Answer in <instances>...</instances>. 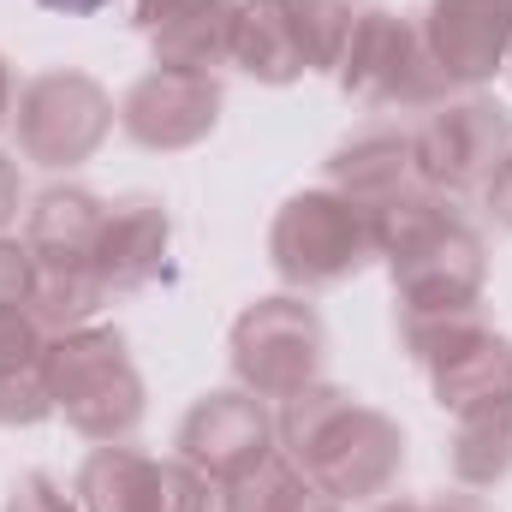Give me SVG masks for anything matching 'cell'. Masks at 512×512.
Returning <instances> with one entry per match:
<instances>
[{"mask_svg":"<svg viewBox=\"0 0 512 512\" xmlns=\"http://www.w3.org/2000/svg\"><path fill=\"white\" fill-rule=\"evenodd\" d=\"M512 155V108L471 90L417 120V179L441 197L483 191Z\"/></svg>","mask_w":512,"mask_h":512,"instance_id":"cell-9","label":"cell"},{"mask_svg":"<svg viewBox=\"0 0 512 512\" xmlns=\"http://www.w3.org/2000/svg\"><path fill=\"white\" fill-rule=\"evenodd\" d=\"M197 0H131V24L143 30V36H155L161 24H173L179 12H191Z\"/></svg>","mask_w":512,"mask_h":512,"instance_id":"cell-25","label":"cell"},{"mask_svg":"<svg viewBox=\"0 0 512 512\" xmlns=\"http://www.w3.org/2000/svg\"><path fill=\"white\" fill-rule=\"evenodd\" d=\"M18 209H24V179H18V161L0 149V233L18 221Z\"/></svg>","mask_w":512,"mask_h":512,"instance_id":"cell-26","label":"cell"},{"mask_svg":"<svg viewBox=\"0 0 512 512\" xmlns=\"http://www.w3.org/2000/svg\"><path fill=\"white\" fill-rule=\"evenodd\" d=\"M399 346L453 417L512 393V340L483 322V310H399Z\"/></svg>","mask_w":512,"mask_h":512,"instance_id":"cell-6","label":"cell"},{"mask_svg":"<svg viewBox=\"0 0 512 512\" xmlns=\"http://www.w3.org/2000/svg\"><path fill=\"white\" fill-rule=\"evenodd\" d=\"M6 512H84V507H78V495H66L60 477L24 471V477L12 483V495H6Z\"/></svg>","mask_w":512,"mask_h":512,"instance_id":"cell-24","label":"cell"},{"mask_svg":"<svg viewBox=\"0 0 512 512\" xmlns=\"http://www.w3.org/2000/svg\"><path fill=\"white\" fill-rule=\"evenodd\" d=\"M215 126H221V78H209V72L155 66L120 102V131L137 149H155V155L197 149Z\"/></svg>","mask_w":512,"mask_h":512,"instance_id":"cell-12","label":"cell"},{"mask_svg":"<svg viewBox=\"0 0 512 512\" xmlns=\"http://www.w3.org/2000/svg\"><path fill=\"white\" fill-rule=\"evenodd\" d=\"M167 245H173V215L155 191L114 197L102 239H96V274H102L108 298H126V292H143L149 280H161Z\"/></svg>","mask_w":512,"mask_h":512,"instance_id":"cell-14","label":"cell"},{"mask_svg":"<svg viewBox=\"0 0 512 512\" xmlns=\"http://www.w3.org/2000/svg\"><path fill=\"white\" fill-rule=\"evenodd\" d=\"M376 256H382V245H376L370 209L334 185H310V191L286 197L274 227H268V262L292 292L340 286Z\"/></svg>","mask_w":512,"mask_h":512,"instance_id":"cell-4","label":"cell"},{"mask_svg":"<svg viewBox=\"0 0 512 512\" xmlns=\"http://www.w3.org/2000/svg\"><path fill=\"white\" fill-rule=\"evenodd\" d=\"M54 417L48 334L30 316H0V429H30Z\"/></svg>","mask_w":512,"mask_h":512,"instance_id":"cell-17","label":"cell"},{"mask_svg":"<svg viewBox=\"0 0 512 512\" xmlns=\"http://www.w3.org/2000/svg\"><path fill=\"white\" fill-rule=\"evenodd\" d=\"M417 30L453 90H483L512 60V0H429Z\"/></svg>","mask_w":512,"mask_h":512,"instance_id":"cell-13","label":"cell"},{"mask_svg":"<svg viewBox=\"0 0 512 512\" xmlns=\"http://www.w3.org/2000/svg\"><path fill=\"white\" fill-rule=\"evenodd\" d=\"M48 393H54V411L66 417V429H78L96 447L126 441L149 411V393H143L126 334L108 322H90V328L48 340Z\"/></svg>","mask_w":512,"mask_h":512,"instance_id":"cell-3","label":"cell"},{"mask_svg":"<svg viewBox=\"0 0 512 512\" xmlns=\"http://www.w3.org/2000/svg\"><path fill=\"white\" fill-rule=\"evenodd\" d=\"M483 203H489V215H495V227H507L512 233V155L495 167V179L483 185Z\"/></svg>","mask_w":512,"mask_h":512,"instance_id":"cell-27","label":"cell"},{"mask_svg":"<svg viewBox=\"0 0 512 512\" xmlns=\"http://www.w3.org/2000/svg\"><path fill=\"white\" fill-rule=\"evenodd\" d=\"M221 512H346L334 495H322L286 453L262 459L251 477L221 489Z\"/></svg>","mask_w":512,"mask_h":512,"instance_id":"cell-21","label":"cell"},{"mask_svg":"<svg viewBox=\"0 0 512 512\" xmlns=\"http://www.w3.org/2000/svg\"><path fill=\"white\" fill-rule=\"evenodd\" d=\"M12 102H18V84H12V66L0 60V131L12 126Z\"/></svg>","mask_w":512,"mask_h":512,"instance_id":"cell-30","label":"cell"},{"mask_svg":"<svg viewBox=\"0 0 512 512\" xmlns=\"http://www.w3.org/2000/svg\"><path fill=\"white\" fill-rule=\"evenodd\" d=\"M120 126V108L114 96L78 72V66H54V72H36L18 84V102H12V143L24 161L48 167V173H66V167H84L108 131Z\"/></svg>","mask_w":512,"mask_h":512,"instance_id":"cell-7","label":"cell"},{"mask_svg":"<svg viewBox=\"0 0 512 512\" xmlns=\"http://www.w3.org/2000/svg\"><path fill=\"white\" fill-rule=\"evenodd\" d=\"M274 429H280V453L340 507L382 501L405 471V429L387 411L352 399L346 387L316 382L280 399Z\"/></svg>","mask_w":512,"mask_h":512,"instance_id":"cell-1","label":"cell"},{"mask_svg":"<svg viewBox=\"0 0 512 512\" xmlns=\"http://www.w3.org/2000/svg\"><path fill=\"white\" fill-rule=\"evenodd\" d=\"M36 6H48V12H60V18H96V12H108L114 0H36Z\"/></svg>","mask_w":512,"mask_h":512,"instance_id":"cell-29","label":"cell"},{"mask_svg":"<svg viewBox=\"0 0 512 512\" xmlns=\"http://www.w3.org/2000/svg\"><path fill=\"white\" fill-rule=\"evenodd\" d=\"M507 72H512V60H507Z\"/></svg>","mask_w":512,"mask_h":512,"instance_id":"cell-32","label":"cell"},{"mask_svg":"<svg viewBox=\"0 0 512 512\" xmlns=\"http://www.w3.org/2000/svg\"><path fill=\"white\" fill-rule=\"evenodd\" d=\"M447 459H453L459 489H495L501 477H512V393L459 411Z\"/></svg>","mask_w":512,"mask_h":512,"instance_id":"cell-20","label":"cell"},{"mask_svg":"<svg viewBox=\"0 0 512 512\" xmlns=\"http://www.w3.org/2000/svg\"><path fill=\"white\" fill-rule=\"evenodd\" d=\"M233 66L256 84H298L310 72L298 30L286 18V0H239V36H233Z\"/></svg>","mask_w":512,"mask_h":512,"instance_id":"cell-19","label":"cell"},{"mask_svg":"<svg viewBox=\"0 0 512 512\" xmlns=\"http://www.w3.org/2000/svg\"><path fill=\"white\" fill-rule=\"evenodd\" d=\"M84 512H215V483H203L185 459H155L131 441H102L72 483Z\"/></svg>","mask_w":512,"mask_h":512,"instance_id":"cell-11","label":"cell"},{"mask_svg":"<svg viewBox=\"0 0 512 512\" xmlns=\"http://www.w3.org/2000/svg\"><path fill=\"white\" fill-rule=\"evenodd\" d=\"M233 36H239V0H197L191 12L161 24L149 48H155V66L221 78V66H233Z\"/></svg>","mask_w":512,"mask_h":512,"instance_id":"cell-18","label":"cell"},{"mask_svg":"<svg viewBox=\"0 0 512 512\" xmlns=\"http://www.w3.org/2000/svg\"><path fill=\"white\" fill-rule=\"evenodd\" d=\"M227 358H233V376L245 393L292 399L322 382L328 328H322L316 304H304V292H274V298H256L251 310H239V322L227 334Z\"/></svg>","mask_w":512,"mask_h":512,"instance_id":"cell-8","label":"cell"},{"mask_svg":"<svg viewBox=\"0 0 512 512\" xmlns=\"http://www.w3.org/2000/svg\"><path fill=\"white\" fill-rule=\"evenodd\" d=\"M382 262L393 268L399 310H477L489 280V245L459 215L453 197L411 185L393 203L370 209Z\"/></svg>","mask_w":512,"mask_h":512,"instance_id":"cell-2","label":"cell"},{"mask_svg":"<svg viewBox=\"0 0 512 512\" xmlns=\"http://www.w3.org/2000/svg\"><path fill=\"white\" fill-rule=\"evenodd\" d=\"M328 185L346 191V197L364 203V209H382L399 191L423 185V179H417V126H411V120H393V114L358 126L346 143H334V155H328Z\"/></svg>","mask_w":512,"mask_h":512,"instance_id":"cell-15","label":"cell"},{"mask_svg":"<svg viewBox=\"0 0 512 512\" xmlns=\"http://www.w3.org/2000/svg\"><path fill=\"white\" fill-rule=\"evenodd\" d=\"M102 221H108V197H96L90 185H48L24 215V245L48 274H96Z\"/></svg>","mask_w":512,"mask_h":512,"instance_id":"cell-16","label":"cell"},{"mask_svg":"<svg viewBox=\"0 0 512 512\" xmlns=\"http://www.w3.org/2000/svg\"><path fill=\"white\" fill-rule=\"evenodd\" d=\"M376 512H423V501H405V495H393V501H382Z\"/></svg>","mask_w":512,"mask_h":512,"instance_id":"cell-31","label":"cell"},{"mask_svg":"<svg viewBox=\"0 0 512 512\" xmlns=\"http://www.w3.org/2000/svg\"><path fill=\"white\" fill-rule=\"evenodd\" d=\"M36 298V256L24 239L0 233V316H30Z\"/></svg>","mask_w":512,"mask_h":512,"instance_id":"cell-23","label":"cell"},{"mask_svg":"<svg viewBox=\"0 0 512 512\" xmlns=\"http://www.w3.org/2000/svg\"><path fill=\"white\" fill-rule=\"evenodd\" d=\"M423 512H495L477 489H441L435 501H423Z\"/></svg>","mask_w":512,"mask_h":512,"instance_id":"cell-28","label":"cell"},{"mask_svg":"<svg viewBox=\"0 0 512 512\" xmlns=\"http://www.w3.org/2000/svg\"><path fill=\"white\" fill-rule=\"evenodd\" d=\"M334 78L352 102L393 114V120L453 102V84L441 78V66L429 54V42L417 30V12H393V6H376V0H370V12L352 36V48L340 54Z\"/></svg>","mask_w":512,"mask_h":512,"instance_id":"cell-5","label":"cell"},{"mask_svg":"<svg viewBox=\"0 0 512 512\" xmlns=\"http://www.w3.org/2000/svg\"><path fill=\"white\" fill-rule=\"evenodd\" d=\"M280 453V429H274V411L268 399H256L245 387H215L203 393L179 429H173V459H185L203 483L227 489L239 477H251L262 459Z\"/></svg>","mask_w":512,"mask_h":512,"instance_id":"cell-10","label":"cell"},{"mask_svg":"<svg viewBox=\"0 0 512 512\" xmlns=\"http://www.w3.org/2000/svg\"><path fill=\"white\" fill-rule=\"evenodd\" d=\"M364 12H370V0H286V18L298 30V48H304L310 72H334L340 66V54L352 48Z\"/></svg>","mask_w":512,"mask_h":512,"instance_id":"cell-22","label":"cell"}]
</instances>
